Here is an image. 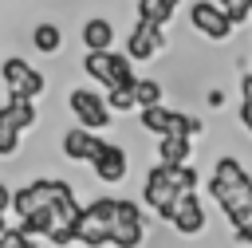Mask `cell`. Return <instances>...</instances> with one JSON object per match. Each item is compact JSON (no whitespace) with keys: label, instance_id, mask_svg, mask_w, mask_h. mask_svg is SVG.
<instances>
[{"label":"cell","instance_id":"obj_1","mask_svg":"<svg viewBox=\"0 0 252 248\" xmlns=\"http://www.w3.org/2000/svg\"><path fill=\"white\" fill-rule=\"evenodd\" d=\"M205 189L224 209V217H228L232 228L244 224V220H252V177H248V169L236 157H220L213 165V177H209Z\"/></svg>","mask_w":252,"mask_h":248},{"label":"cell","instance_id":"obj_2","mask_svg":"<svg viewBox=\"0 0 252 248\" xmlns=\"http://www.w3.org/2000/svg\"><path fill=\"white\" fill-rule=\"evenodd\" d=\"M201 185V173L193 165H150L146 181H142V205H150L158 213V220L169 224L173 209H177V197L181 193H197Z\"/></svg>","mask_w":252,"mask_h":248},{"label":"cell","instance_id":"obj_3","mask_svg":"<svg viewBox=\"0 0 252 248\" xmlns=\"http://www.w3.org/2000/svg\"><path fill=\"white\" fill-rule=\"evenodd\" d=\"M114 201H118V197H94L91 205H83V217H79V244H87V248H106V244H110Z\"/></svg>","mask_w":252,"mask_h":248},{"label":"cell","instance_id":"obj_4","mask_svg":"<svg viewBox=\"0 0 252 248\" xmlns=\"http://www.w3.org/2000/svg\"><path fill=\"white\" fill-rule=\"evenodd\" d=\"M83 71H87L94 83H102L106 91L138 79V75H134V63H130L122 51H87V55H83Z\"/></svg>","mask_w":252,"mask_h":248},{"label":"cell","instance_id":"obj_5","mask_svg":"<svg viewBox=\"0 0 252 248\" xmlns=\"http://www.w3.org/2000/svg\"><path fill=\"white\" fill-rule=\"evenodd\" d=\"M0 79H4V87H8V98H39L43 91H47V79L28 63V59H20V55H8L4 63H0Z\"/></svg>","mask_w":252,"mask_h":248},{"label":"cell","instance_id":"obj_6","mask_svg":"<svg viewBox=\"0 0 252 248\" xmlns=\"http://www.w3.org/2000/svg\"><path fill=\"white\" fill-rule=\"evenodd\" d=\"M142 240H146V217H142V205L130 201V197H118V201H114L110 244H114V248H142Z\"/></svg>","mask_w":252,"mask_h":248},{"label":"cell","instance_id":"obj_7","mask_svg":"<svg viewBox=\"0 0 252 248\" xmlns=\"http://www.w3.org/2000/svg\"><path fill=\"white\" fill-rule=\"evenodd\" d=\"M67 106H71L75 122H79L83 130H91V134L106 130L110 118H114L110 106H106V94H98V91H91V87H75V91L67 94Z\"/></svg>","mask_w":252,"mask_h":248},{"label":"cell","instance_id":"obj_8","mask_svg":"<svg viewBox=\"0 0 252 248\" xmlns=\"http://www.w3.org/2000/svg\"><path fill=\"white\" fill-rule=\"evenodd\" d=\"M189 24H193V31H197V35L217 39V43L232 35V20H228L213 0H197V4L189 8Z\"/></svg>","mask_w":252,"mask_h":248},{"label":"cell","instance_id":"obj_9","mask_svg":"<svg viewBox=\"0 0 252 248\" xmlns=\"http://www.w3.org/2000/svg\"><path fill=\"white\" fill-rule=\"evenodd\" d=\"M161 47H165V31H161V28H154V24H134V31H130V39H126V59H130V63H146V59H154Z\"/></svg>","mask_w":252,"mask_h":248},{"label":"cell","instance_id":"obj_10","mask_svg":"<svg viewBox=\"0 0 252 248\" xmlns=\"http://www.w3.org/2000/svg\"><path fill=\"white\" fill-rule=\"evenodd\" d=\"M169 224H173L181 236H197V232H205L209 220H205V205H201V197H197V193H181V197H177V209H173V217H169Z\"/></svg>","mask_w":252,"mask_h":248},{"label":"cell","instance_id":"obj_11","mask_svg":"<svg viewBox=\"0 0 252 248\" xmlns=\"http://www.w3.org/2000/svg\"><path fill=\"white\" fill-rule=\"evenodd\" d=\"M91 169H94V177L102 185H118L126 177V150L114 146V142H102L98 154H94V161H91Z\"/></svg>","mask_w":252,"mask_h":248},{"label":"cell","instance_id":"obj_12","mask_svg":"<svg viewBox=\"0 0 252 248\" xmlns=\"http://www.w3.org/2000/svg\"><path fill=\"white\" fill-rule=\"evenodd\" d=\"M98 146H102V138L91 134V130H83V126H71V130L63 134V157H67V161L91 165L94 154H98Z\"/></svg>","mask_w":252,"mask_h":248},{"label":"cell","instance_id":"obj_13","mask_svg":"<svg viewBox=\"0 0 252 248\" xmlns=\"http://www.w3.org/2000/svg\"><path fill=\"white\" fill-rule=\"evenodd\" d=\"M79 39H83L87 51H114V24L106 16H91L79 28Z\"/></svg>","mask_w":252,"mask_h":248},{"label":"cell","instance_id":"obj_14","mask_svg":"<svg viewBox=\"0 0 252 248\" xmlns=\"http://www.w3.org/2000/svg\"><path fill=\"white\" fill-rule=\"evenodd\" d=\"M47 205V177H39V181H28V185H20L16 193H12V209H16V217L24 220V217H32L35 209H43Z\"/></svg>","mask_w":252,"mask_h":248},{"label":"cell","instance_id":"obj_15","mask_svg":"<svg viewBox=\"0 0 252 248\" xmlns=\"http://www.w3.org/2000/svg\"><path fill=\"white\" fill-rule=\"evenodd\" d=\"M189 154H193L189 138H177V134L158 138V161L161 165H189Z\"/></svg>","mask_w":252,"mask_h":248},{"label":"cell","instance_id":"obj_16","mask_svg":"<svg viewBox=\"0 0 252 248\" xmlns=\"http://www.w3.org/2000/svg\"><path fill=\"white\" fill-rule=\"evenodd\" d=\"M177 4L181 0H138V24H154V28L165 31V24L173 20Z\"/></svg>","mask_w":252,"mask_h":248},{"label":"cell","instance_id":"obj_17","mask_svg":"<svg viewBox=\"0 0 252 248\" xmlns=\"http://www.w3.org/2000/svg\"><path fill=\"white\" fill-rule=\"evenodd\" d=\"M138 122H142V130L146 134H158V138H165L169 134V126H173V110L161 102V106H146L142 114H138Z\"/></svg>","mask_w":252,"mask_h":248},{"label":"cell","instance_id":"obj_18","mask_svg":"<svg viewBox=\"0 0 252 248\" xmlns=\"http://www.w3.org/2000/svg\"><path fill=\"white\" fill-rule=\"evenodd\" d=\"M32 43H35V51L55 55V51L63 47V31H59V24H51V20L35 24V28H32Z\"/></svg>","mask_w":252,"mask_h":248},{"label":"cell","instance_id":"obj_19","mask_svg":"<svg viewBox=\"0 0 252 248\" xmlns=\"http://www.w3.org/2000/svg\"><path fill=\"white\" fill-rule=\"evenodd\" d=\"M0 110H4L8 118H12V126H16V130H32V126H35V118H39V114H35V102H32V98H8V102H4Z\"/></svg>","mask_w":252,"mask_h":248},{"label":"cell","instance_id":"obj_20","mask_svg":"<svg viewBox=\"0 0 252 248\" xmlns=\"http://www.w3.org/2000/svg\"><path fill=\"white\" fill-rule=\"evenodd\" d=\"M134 83H138V79H134ZM134 83H122V87H110V91H106V106H110V114L138 110V102H134Z\"/></svg>","mask_w":252,"mask_h":248},{"label":"cell","instance_id":"obj_21","mask_svg":"<svg viewBox=\"0 0 252 248\" xmlns=\"http://www.w3.org/2000/svg\"><path fill=\"white\" fill-rule=\"evenodd\" d=\"M134 102H138V110L161 106V83H158V79H138V83H134Z\"/></svg>","mask_w":252,"mask_h":248},{"label":"cell","instance_id":"obj_22","mask_svg":"<svg viewBox=\"0 0 252 248\" xmlns=\"http://www.w3.org/2000/svg\"><path fill=\"white\" fill-rule=\"evenodd\" d=\"M20 134H24V130H16L12 118L0 110V157H12V154L20 150Z\"/></svg>","mask_w":252,"mask_h":248},{"label":"cell","instance_id":"obj_23","mask_svg":"<svg viewBox=\"0 0 252 248\" xmlns=\"http://www.w3.org/2000/svg\"><path fill=\"white\" fill-rule=\"evenodd\" d=\"M236 118L252 134V75H240V110H236Z\"/></svg>","mask_w":252,"mask_h":248},{"label":"cell","instance_id":"obj_24","mask_svg":"<svg viewBox=\"0 0 252 248\" xmlns=\"http://www.w3.org/2000/svg\"><path fill=\"white\" fill-rule=\"evenodd\" d=\"M217 8L232 20V28H240V24L252 16V0H217Z\"/></svg>","mask_w":252,"mask_h":248},{"label":"cell","instance_id":"obj_25","mask_svg":"<svg viewBox=\"0 0 252 248\" xmlns=\"http://www.w3.org/2000/svg\"><path fill=\"white\" fill-rule=\"evenodd\" d=\"M8 244H12V248H39L35 236H24L20 228H8Z\"/></svg>","mask_w":252,"mask_h":248},{"label":"cell","instance_id":"obj_26","mask_svg":"<svg viewBox=\"0 0 252 248\" xmlns=\"http://www.w3.org/2000/svg\"><path fill=\"white\" fill-rule=\"evenodd\" d=\"M232 244H252V220H244V224L232 228Z\"/></svg>","mask_w":252,"mask_h":248},{"label":"cell","instance_id":"obj_27","mask_svg":"<svg viewBox=\"0 0 252 248\" xmlns=\"http://www.w3.org/2000/svg\"><path fill=\"white\" fill-rule=\"evenodd\" d=\"M8 209H12V189L0 181V213H8Z\"/></svg>","mask_w":252,"mask_h":248},{"label":"cell","instance_id":"obj_28","mask_svg":"<svg viewBox=\"0 0 252 248\" xmlns=\"http://www.w3.org/2000/svg\"><path fill=\"white\" fill-rule=\"evenodd\" d=\"M224 102V91H209V106H220Z\"/></svg>","mask_w":252,"mask_h":248},{"label":"cell","instance_id":"obj_29","mask_svg":"<svg viewBox=\"0 0 252 248\" xmlns=\"http://www.w3.org/2000/svg\"><path fill=\"white\" fill-rule=\"evenodd\" d=\"M8 228H12V224H8V213H0V236H4Z\"/></svg>","mask_w":252,"mask_h":248},{"label":"cell","instance_id":"obj_30","mask_svg":"<svg viewBox=\"0 0 252 248\" xmlns=\"http://www.w3.org/2000/svg\"><path fill=\"white\" fill-rule=\"evenodd\" d=\"M0 248H12V244H8V232H4V236H0Z\"/></svg>","mask_w":252,"mask_h":248}]
</instances>
